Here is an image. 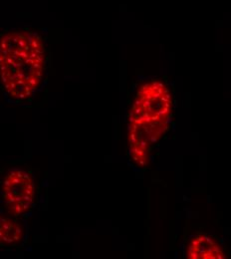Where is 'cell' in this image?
<instances>
[{
	"label": "cell",
	"instance_id": "3957f363",
	"mask_svg": "<svg viewBox=\"0 0 231 259\" xmlns=\"http://www.w3.org/2000/svg\"><path fill=\"white\" fill-rule=\"evenodd\" d=\"M1 194L9 214L20 217L28 213L33 207L36 194L31 174L20 167L9 169L2 181Z\"/></svg>",
	"mask_w": 231,
	"mask_h": 259
},
{
	"label": "cell",
	"instance_id": "5b68a950",
	"mask_svg": "<svg viewBox=\"0 0 231 259\" xmlns=\"http://www.w3.org/2000/svg\"><path fill=\"white\" fill-rule=\"evenodd\" d=\"M25 235L23 227L13 218L0 213V245H19Z\"/></svg>",
	"mask_w": 231,
	"mask_h": 259
},
{
	"label": "cell",
	"instance_id": "7a4b0ae2",
	"mask_svg": "<svg viewBox=\"0 0 231 259\" xmlns=\"http://www.w3.org/2000/svg\"><path fill=\"white\" fill-rule=\"evenodd\" d=\"M172 111V95L164 81L153 79L138 88L128 122L130 158L136 166L149 163L153 147L169 128Z\"/></svg>",
	"mask_w": 231,
	"mask_h": 259
},
{
	"label": "cell",
	"instance_id": "277c9868",
	"mask_svg": "<svg viewBox=\"0 0 231 259\" xmlns=\"http://www.w3.org/2000/svg\"><path fill=\"white\" fill-rule=\"evenodd\" d=\"M187 258L224 259L225 252L220 243L207 234H198L188 244Z\"/></svg>",
	"mask_w": 231,
	"mask_h": 259
},
{
	"label": "cell",
	"instance_id": "6da1fadb",
	"mask_svg": "<svg viewBox=\"0 0 231 259\" xmlns=\"http://www.w3.org/2000/svg\"><path fill=\"white\" fill-rule=\"evenodd\" d=\"M47 69L44 38L29 29L0 36V83L12 102L28 101L41 89Z\"/></svg>",
	"mask_w": 231,
	"mask_h": 259
}]
</instances>
